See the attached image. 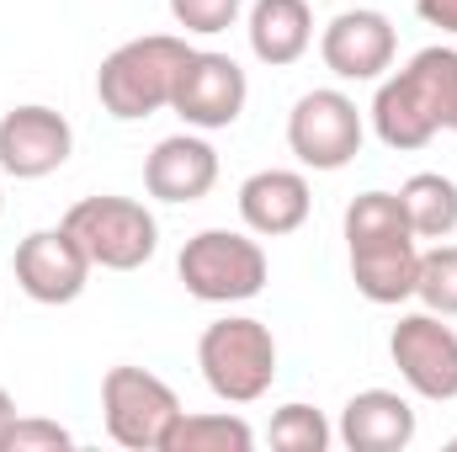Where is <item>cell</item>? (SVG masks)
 <instances>
[{"instance_id":"7402d4cb","label":"cell","mask_w":457,"mask_h":452,"mask_svg":"<svg viewBox=\"0 0 457 452\" xmlns=\"http://www.w3.org/2000/svg\"><path fill=\"white\" fill-rule=\"evenodd\" d=\"M239 5L245 0H170V16H176V27H187L197 38H219L239 21Z\"/></svg>"},{"instance_id":"44dd1931","label":"cell","mask_w":457,"mask_h":452,"mask_svg":"<svg viewBox=\"0 0 457 452\" xmlns=\"http://www.w3.org/2000/svg\"><path fill=\"white\" fill-rule=\"evenodd\" d=\"M271 448L277 452H325L336 442V431H330V421L314 410V405H282L277 415H271Z\"/></svg>"},{"instance_id":"8992f818","label":"cell","mask_w":457,"mask_h":452,"mask_svg":"<svg viewBox=\"0 0 457 452\" xmlns=\"http://www.w3.org/2000/svg\"><path fill=\"white\" fill-rule=\"evenodd\" d=\"M102 415H107V437L128 452H165V437L181 415V399L165 378L144 372V367H107L102 378Z\"/></svg>"},{"instance_id":"8fae6325","label":"cell","mask_w":457,"mask_h":452,"mask_svg":"<svg viewBox=\"0 0 457 452\" xmlns=\"http://www.w3.org/2000/svg\"><path fill=\"white\" fill-rule=\"evenodd\" d=\"M75 149V133L64 113L54 107H11L0 117V171L16 176V181H43L54 176Z\"/></svg>"},{"instance_id":"484cf974","label":"cell","mask_w":457,"mask_h":452,"mask_svg":"<svg viewBox=\"0 0 457 452\" xmlns=\"http://www.w3.org/2000/svg\"><path fill=\"white\" fill-rule=\"evenodd\" d=\"M453 133H457V117H453Z\"/></svg>"},{"instance_id":"ba28073f","label":"cell","mask_w":457,"mask_h":452,"mask_svg":"<svg viewBox=\"0 0 457 452\" xmlns=\"http://www.w3.org/2000/svg\"><path fill=\"white\" fill-rule=\"evenodd\" d=\"M11 272H16V288L32 298V304H48V309H59V304H75L80 293H86V282H91V255L80 250V239L70 234V229H32L21 245H16V255H11Z\"/></svg>"},{"instance_id":"603a6c76","label":"cell","mask_w":457,"mask_h":452,"mask_svg":"<svg viewBox=\"0 0 457 452\" xmlns=\"http://www.w3.org/2000/svg\"><path fill=\"white\" fill-rule=\"evenodd\" d=\"M75 437L59 426V421H43V415H16L11 431H5V448L0 452H70Z\"/></svg>"},{"instance_id":"7c38bea8","label":"cell","mask_w":457,"mask_h":452,"mask_svg":"<svg viewBox=\"0 0 457 452\" xmlns=\"http://www.w3.org/2000/svg\"><path fill=\"white\" fill-rule=\"evenodd\" d=\"M320 54H325V70L341 75V80H383V70L399 54V38H394V21L383 11L356 5V11H341L325 27Z\"/></svg>"},{"instance_id":"52a82bcc","label":"cell","mask_w":457,"mask_h":452,"mask_svg":"<svg viewBox=\"0 0 457 452\" xmlns=\"http://www.w3.org/2000/svg\"><path fill=\"white\" fill-rule=\"evenodd\" d=\"M361 113L345 91H309L287 113V149L309 171H345L361 155Z\"/></svg>"},{"instance_id":"6da1fadb","label":"cell","mask_w":457,"mask_h":452,"mask_svg":"<svg viewBox=\"0 0 457 452\" xmlns=\"http://www.w3.org/2000/svg\"><path fill=\"white\" fill-rule=\"evenodd\" d=\"M457 117V48H420L372 96V128L388 149H426Z\"/></svg>"},{"instance_id":"d6986e66","label":"cell","mask_w":457,"mask_h":452,"mask_svg":"<svg viewBox=\"0 0 457 452\" xmlns=\"http://www.w3.org/2000/svg\"><path fill=\"white\" fill-rule=\"evenodd\" d=\"M255 448V431L239 421V415H176L165 452H250Z\"/></svg>"},{"instance_id":"4fadbf2b","label":"cell","mask_w":457,"mask_h":452,"mask_svg":"<svg viewBox=\"0 0 457 452\" xmlns=\"http://www.w3.org/2000/svg\"><path fill=\"white\" fill-rule=\"evenodd\" d=\"M144 187L160 203H203L219 187V149L197 133H170L149 149Z\"/></svg>"},{"instance_id":"cb8c5ba5","label":"cell","mask_w":457,"mask_h":452,"mask_svg":"<svg viewBox=\"0 0 457 452\" xmlns=\"http://www.w3.org/2000/svg\"><path fill=\"white\" fill-rule=\"evenodd\" d=\"M415 11H420L426 27H442V32L457 38V0H415Z\"/></svg>"},{"instance_id":"e0dca14e","label":"cell","mask_w":457,"mask_h":452,"mask_svg":"<svg viewBox=\"0 0 457 452\" xmlns=\"http://www.w3.org/2000/svg\"><path fill=\"white\" fill-rule=\"evenodd\" d=\"M245 32H250V54L261 64L287 70L314 43V11H309V0H255Z\"/></svg>"},{"instance_id":"ffe728a7","label":"cell","mask_w":457,"mask_h":452,"mask_svg":"<svg viewBox=\"0 0 457 452\" xmlns=\"http://www.w3.org/2000/svg\"><path fill=\"white\" fill-rule=\"evenodd\" d=\"M415 298H420L431 314L457 320V245H442V239H436V250H420Z\"/></svg>"},{"instance_id":"d4e9b609","label":"cell","mask_w":457,"mask_h":452,"mask_svg":"<svg viewBox=\"0 0 457 452\" xmlns=\"http://www.w3.org/2000/svg\"><path fill=\"white\" fill-rule=\"evenodd\" d=\"M11 421H16V399L0 389V448H5V431H11Z\"/></svg>"},{"instance_id":"5b68a950","label":"cell","mask_w":457,"mask_h":452,"mask_svg":"<svg viewBox=\"0 0 457 452\" xmlns=\"http://www.w3.org/2000/svg\"><path fill=\"white\" fill-rule=\"evenodd\" d=\"M64 229L80 239V250L91 255V266L102 272H138L144 261H154L160 250V224L144 203L133 197H80L70 213H64Z\"/></svg>"},{"instance_id":"4316f807","label":"cell","mask_w":457,"mask_h":452,"mask_svg":"<svg viewBox=\"0 0 457 452\" xmlns=\"http://www.w3.org/2000/svg\"><path fill=\"white\" fill-rule=\"evenodd\" d=\"M0 208H5V197H0Z\"/></svg>"},{"instance_id":"277c9868","label":"cell","mask_w":457,"mask_h":452,"mask_svg":"<svg viewBox=\"0 0 457 452\" xmlns=\"http://www.w3.org/2000/svg\"><path fill=\"white\" fill-rule=\"evenodd\" d=\"M176 272L197 304H245L266 288V250L239 229H203L181 245Z\"/></svg>"},{"instance_id":"2e32d148","label":"cell","mask_w":457,"mask_h":452,"mask_svg":"<svg viewBox=\"0 0 457 452\" xmlns=\"http://www.w3.org/2000/svg\"><path fill=\"white\" fill-rule=\"evenodd\" d=\"M336 437L351 452H404L415 442V410L394 389H361L345 399Z\"/></svg>"},{"instance_id":"9c48e42d","label":"cell","mask_w":457,"mask_h":452,"mask_svg":"<svg viewBox=\"0 0 457 452\" xmlns=\"http://www.w3.org/2000/svg\"><path fill=\"white\" fill-rule=\"evenodd\" d=\"M388 356L420 399H457V331L442 325V314H404L388 336Z\"/></svg>"},{"instance_id":"9a60e30c","label":"cell","mask_w":457,"mask_h":452,"mask_svg":"<svg viewBox=\"0 0 457 452\" xmlns=\"http://www.w3.org/2000/svg\"><path fill=\"white\" fill-rule=\"evenodd\" d=\"M309 208H314V192H309L303 171H277L271 165V171L245 176V187H239V219L261 239H282V234L303 229Z\"/></svg>"},{"instance_id":"7a4b0ae2","label":"cell","mask_w":457,"mask_h":452,"mask_svg":"<svg viewBox=\"0 0 457 452\" xmlns=\"http://www.w3.org/2000/svg\"><path fill=\"white\" fill-rule=\"evenodd\" d=\"M192 48L176 32H149V38H128L122 48H112L96 70V96L117 122H138L154 117L176 102L181 70H187Z\"/></svg>"},{"instance_id":"30bf717a","label":"cell","mask_w":457,"mask_h":452,"mask_svg":"<svg viewBox=\"0 0 457 452\" xmlns=\"http://www.w3.org/2000/svg\"><path fill=\"white\" fill-rule=\"evenodd\" d=\"M245 102H250V80H245V70H239L228 54L192 48V59H187V70H181V86H176L170 113L181 117L187 128L213 133V128H234L239 113H245Z\"/></svg>"},{"instance_id":"5bb4252c","label":"cell","mask_w":457,"mask_h":452,"mask_svg":"<svg viewBox=\"0 0 457 452\" xmlns=\"http://www.w3.org/2000/svg\"><path fill=\"white\" fill-rule=\"evenodd\" d=\"M351 282L367 304H404L415 298L420 282V245L415 234H378V239H351Z\"/></svg>"},{"instance_id":"3957f363","label":"cell","mask_w":457,"mask_h":452,"mask_svg":"<svg viewBox=\"0 0 457 452\" xmlns=\"http://www.w3.org/2000/svg\"><path fill=\"white\" fill-rule=\"evenodd\" d=\"M197 367L203 383L224 399V405H255L271 378H277V340L261 320L250 314H228L213 320L197 340Z\"/></svg>"},{"instance_id":"ac0fdd59","label":"cell","mask_w":457,"mask_h":452,"mask_svg":"<svg viewBox=\"0 0 457 452\" xmlns=\"http://www.w3.org/2000/svg\"><path fill=\"white\" fill-rule=\"evenodd\" d=\"M399 208L415 229V239H447L457 234V181L442 171H420L399 187Z\"/></svg>"}]
</instances>
